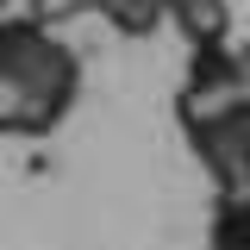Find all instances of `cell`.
Wrapping results in <instances>:
<instances>
[{"mask_svg":"<svg viewBox=\"0 0 250 250\" xmlns=\"http://www.w3.org/2000/svg\"><path fill=\"white\" fill-rule=\"evenodd\" d=\"M75 94H82V62L62 38H50L38 19L0 25V131L6 138L57 131Z\"/></svg>","mask_w":250,"mask_h":250,"instance_id":"1","label":"cell"},{"mask_svg":"<svg viewBox=\"0 0 250 250\" xmlns=\"http://www.w3.org/2000/svg\"><path fill=\"white\" fill-rule=\"evenodd\" d=\"M182 131L200 169L225 188H250V94H182Z\"/></svg>","mask_w":250,"mask_h":250,"instance_id":"2","label":"cell"},{"mask_svg":"<svg viewBox=\"0 0 250 250\" xmlns=\"http://www.w3.org/2000/svg\"><path fill=\"white\" fill-rule=\"evenodd\" d=\"M250 82V62L225 44V38H200L188 44V94H238Z\"/></svg>","mask_w":250,"mask_h":250,"instance_id":"3","label":"cell"},{"mask_svg":"<svg viewBox=\"0 0 250 250\" xmlns=\"http://www.w3.org/2000/svg\"><path fill=\"white\" fill-rule=\"evenodd\" d=\"M169 25L182 31L188 44L225 38V31H231V6H225V0H169Z\"/></svg>","mask_w":250,"mask_h":250,"instance_id":"4","label":"cell"},{"mask_svg":"<svg viewBox=\"0 0 250 250\" xmlns=\"http://www.w3.org/2000/svg\"><path fill=\"white\" fill-rule=\"evenodd\" d=\"M100 13H106L113 31H125V38H150V31L169 19V0H100Z\"/></svg>","mask_w":250,"mask_h":250,"instance_id":"5","label":"cell"},{"mask_svg":"<svg viewBox=\"0 0 250 250\" xmlns=\"http://www.w3.org/2000/svg\"><path fill=\"white\" fill-rule=\"evenodd\" d=\"M213 244L250 250V188H225V200H219V219H213Z\"/></svg>","mask_w":250,"mask_h":250,"instance_id":"6","label":"cell"}]
</instances>
